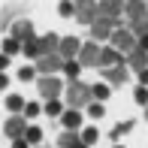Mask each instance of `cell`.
<instances>
[{
  "mask_svg": "<svg viewBox=\"0 0 148 148\" xmlns=\"http://www.w3.org/2000/svg\"><path fill=\"white\" fill-rule=\"evenodd\" d=\"M94 94H91V85L85 82H70V88H66V103H70L73 112H79L82 106H91Z\"/></svg>",
  "mask_w": 148,
  "mask_h": 148,
  "instance_id": "obj_1",
  "label": "cell"
},
{
  "mask_svg": "<svg viewBox=\"0 0 148 148\" xmlns=\"http://www.w3.org/2000/svg\"><path fill=\"white\" fill-rule=\"evenodd\" d=\"M112 49L118 51V55H130L133 49H136V36H133L127 27H118V30H112Z\"/></svg>",
  "mask_w": 148,
  "mask_h": 148,
  "instance_id": "obj_2",
  "label": "cell"
},
{
  "mask_svg": "<svg viewBox=\"0 0 148 148\" xmlns=\"http://www.w3.org/2000/svg\"><path fill=\"white\" fill-rule=\"evenodd\" d=\"M58 70H64V60H60L58 51H49V55L36 58V73H42V76H55Z\"/></svg>",
  "mask_w": 148,
  "mask_h": 148,
  "instance_id": "obj_3",
  "label": "cell"
},
{
  "mask_svg": "<svg viewBox=\"0 0 148 148\" xmlns=\"http://www.w3.org/2000/svg\"><path fill=\"white\" fill-rule=\"evenodd\" d=\"M36 88H39V94L45 97V103L49 100H58V94H60V79H55V76H42V79H36Z\"/></svg>",
  "mask_w": 148,
  "mask_h": 148,
  "instance_id": "obj_4",
  "label": "cell"
},
{
  "mask_svg": "<svg viewBox=\"0 0 148 148\" xmlns=\"http://www.w3.org/2000/svg\"><path fill=\"white\" fill-rule=\"evenodd\" d=\"M79 66H100V45L97 42H85L79 49Z\"/></svg>",
  "mask_w": 148,
  "mask_h": 148,
  "instance_id": "obj_5",
  "label": "cell"
},
{
  "mask_svg": "<svg viewBox=\"0 0 148 148\" xmlns=\"http://www.w3.org/2000/svg\"><path fill=\"white\" fill-rule=\"evenodd\" d=\"M12 39H15V42H33V39H36V33H33V24L27 21V18H18L15 24H12Z\"/></svg>",
  "mask_w": 148,
  "mask_h": 148,
  "instance_id": "obj_6",
  "label": "cell"
},
{
  "mask_svg": "<svg viewBox=\"0 0 148 148\" xmlns=\"http://www.w3.org/2000/svg\"><path fill=\"white\" fill-rule=\"evenodd\" d=\"M24 130H27V121H24L21 115H12L9 121H6V127H3V133H6L9 139H21Z\"/></svg>",
  "mask_w": 148,
  "mask_h": 148,
  "instance_id": "obj_7",
  "label": "cell"
},
{
  "mask_svg": "<svg viewBox=\"0 0 148 148\" xmlns=\"http://www.w3.org/2000/svg\"><path fill=\"white\" fill-rule=\"evenodd\" d=\"M79 49H82V42H79L76 36H66V39H60V45H58V55L60 60H73V58H79Z\"/></svg>",
  "mask_w": 148,
  "mask_h": 148,
  "instance_id": "obj_8",
  "label": "cell"
},
{
  "mask_svg": "<svg viewBox=\"0 0 148 148\" xmlns=\"http://www.w3.org/2000/svg\"><path fill=\"white\" fill-rule=\"evenodd\" d=\"M115 27H118V21H109V18H100V21H94V24H91V33H94V39H109Z\"/></svg>",
  "mask_w": 148,
  "mask_h": 148,
  "instance_id": "obj_9",
  "label": "cell"
},
{
  "mask_svg": "<svg viewBox=\"0 0 148 148\" xmlns=\"http://www.w3.org/2000/svg\"><path fill=\"white\" fill-rule=\"evenodd\" d=\"M121 12H127V18H130L133 24H136V21H145V3H142V0H127Z\"/></svg>",
  "mask_w": 148,
  "mask_h": 148,
  "instance_id": "obj_10",
  "label": "cell"
},
{
  "mask_svg": "<svg viewBox=\"0 0 148 148\" xmlns=\"http://www.w3.org/2000/svg\"><path fill=\"white\" fill-rule=\"evenodd\" d=\"M103 79H106L109 85H118V88H121V85L127 82V66H124V64L109 66V70H103Z\"/></svg>",
  "mask_w": 148,
  "mask_h": 148,
  "instance_id": "obj_11",
  "label": "cell"
},
{
  "mask_svg": "<svg viewBox=\"0 0 148 148\" xmlns=\"http://www.w3.org/2000/svg\"><path fill=\"white\" fill-rule=\"evenodd\" d=\"M121 60H124V55H118L112 45H106V49H100V66L103 70H109V66H118Z\"/></svg>",
  "mask_w": 148,
  "mask_h": 148,
  "instance_id": "obj_12",
  "label": "cell"
},
{
  "mask_svg": "<svg viewBox=\"0 0 148 148\" xmlns=\"http://www.w3.org/2000/svg\"><path fill=\"white\" fill-rule=\"evenodd\" d=\"M127 64H130L136 73L148 70V51H142V49H133V51H130V58H127Z\"/></svg>",
  "mask_w": 148,
  "mask_h": 148,
  "instance_id": "obj_13",
  "label": "cell"
},
{
  "mask_svg": "<svg viewBox=\"0 0 148 148\" xmlns=\"http://www.w3.org/2000/svg\"><path fill=\"white\" fill-rule=\"evenodd\" d=\"M58 145H60V148H88L73 130H64V133H60V136H58Z\"/></svg>",
  "mask_w": 148,
  "mask_h": 148,
  "instance_id": "obj_14",
  "label": "cell"
},
{
  "mask_svg": "<svg viewBox=\"0 0 148 148\" xmlns=\"http://www.w3.org/2000/svg\"><path fill=\"white\" fill-rule=\"evenodd\" d=\"M21 51H24V55H27V58H42V55H49V51H45V45H42V39H33V42H24L21 45Z\"/></svg>",
  "mask_w": 148,
  "mask_h": 148,
  "instance_id": "obj_15",
  "label": "cell"
},
{
  "mask_svg": "<svg viewBox=\"0 0 148 148\" xmlns=\"http://www.w3.org/2000/svg\"><path fill=\"white\" fill-rule=\"evenodd\" d=\"M60 121H64V127H70L73 133H76V127H82V115H79V112H73V109L60 112Z\"/></svg>",
  "mask_w": 148,
  "mask_h": 148,
  "instance_id": "obj_16",
  "label": "cell"
},
{
  "mask_svg": "<svg viewBox=\"0 0 148 148\" xmlns=\"http://www.w3.org/2000/svg\"><path fill=\"white\" fill-rule=\"evenodd\" d=\"M24 103H27V100H21V94H9V97H6V106L12 109V115H21Z\"/></svg>",
  "mask_w": 148,
  "mask_h": 148,
  "instance_id": "obj_17",
  "label": "cell"
},
{
  "mask_svg": "<svg viewBox=\"0 0 148 148\" xmlns=\"http://www.w3.org/2000/svg\"><path fill=\"white\" fill-rule=\"evenodd\" d=\"M21 139H24V142H27V145H36L39 139H42V130H39V127H27Z\"/></svg>",
  "mask_w": 148,
  "mask_h": 148,
  "instance_id": "obj_18",
  "label": "cell"
},
{
  "mask_svg": "<svg viewBox=\"0 0 148 148\" xmlns=\"http://www.w3.org/2000/svg\"><path fill=\"white\" fill-rule=\"evenodd\" d=\"M18 51H21V42H15V39H6V42H3V55L6 58H12V55H18Z\"/></svg>",
  "mask_w": 148,
  "mask_h": 148,
  "instance_id": "obj_19",
  "label": "cell"
},
{
  "mask_svg": "<svg viewBox=\"0 0 148 148\" xmlns=\"http://www.w3.org/2000/svg\"><path fill=\"white\" fill-rule=\"evenodd\" d=\"M133 127H136V124H133V121H124V124L112 127V139H115V142H118V136H124V133H130Z\"/></svg>",
  "mask_w": 148,
  "mask_h": 148,
  "instance_id": "obj_20",
  "label": "cell"
},
{
  "mask_svg": "<svg viewBox=\"0 0 148 148\" xmlns=\"http://www.w3.org/2000/svg\"><path fill=\"white\" fill-rule=\"evenodd\" d=\"M42 45H45V51H58L60 39L55 36V33H45V36H42Z\"/></svg>",
  "mask_w": 148,
  "mask_h": 148,
  "instance_id": "obj_21",
  "label": "cell"
},
{
  "mask_svg": "<svg viewBox=\"0 0 148 148\" xmlns=\"http://www.w3.org/2000/svg\"><path fill=\"white\" fill-rule=\"evenodd\" d=\"M79 70H82V66H79L76 60H64V73H66V76H70V79H73V82H76V76H79Z\"/></svg>",
  "mask_w": 148,
  "mask_h": 148,
  "instance_id": "obj_22",
  "label": "cell"
},
{
  "mask_svg": "<svg viewBox=\"0 0 148 148\" xmlns=\"http://www.w3.org/2000/svg\"><path fill=\"white\" fill-rule=\"evenodd\" d=\"M79 139H82V142H85V145L91 148L94 142H97V127H88V130H85V133H82V136H79Z\"/></svg>",
  "mask_w": 148,
  "mask_h": 148,
  "instance_id": "obj_23",
  "label": "cell"
},
{
  "mask_svg": "<svg viewBox=\"0 0 148 148\" xmlns=\"http://www.w3.org/2000/svg\"><path fill=\"white\" fill-rule=\"evenodd\" d=\"M58 12H60V15H64V18H70V15H76V3H70V0H64V3L58 6Z\"/></svg>",
  "mask_w": 148,
  "mask_h": 148,
  "instance_id": "obj_24",
  "label": "cell"
},
{
  "mask_svg": "<svg viewBox=\"0 0 148 148\" xmlns=\"http://www.w3.org/2000/svg\"><path fill=\"white\" fill-rule=\"evenodd\" d=\"M91 94H94V100H106L109 97V85H94Z\"/></svg>",
  "mask_w": 148,
  "mask_h": 148,
  "instance_id": "obj_25",
  "label": "cell"
},
{
  "mask_svg": "<svg viewBox=\"0 0 148 148\" xmlns=\"http://www.w3.org/2000/svg\"><path fill=\"white\" fill-rule=\"evenodd\" d=\"M60 112H64V106H60L58 100H49V103H45V115H60Z\"/></svg>",
  "mask_w": 148,
  "mask_h": 148,
  "instance_id": "obj_26",
  "label": "cell"
},
{
  "mask_svg": "<svg viewBox=\"0 0 148 148\" xmlns=\"http://www.w3.org/2000/svg\"><path fill=\"white\" fill-rule=\"evenodd\" d=\"M88 115H91V118H103V115H106L103 103H91V106H88Z\"/></svg>",
  "mask_w": 148,
  "mask_h": 148,
  "instance_id": "obj_27",
  "label": "cell"
},
{
  "mask_svg": "<svg viewBox=\"0 0 148 148\" xmlns=\"http://www.w3.org/2000/svg\"><path fill=\"white\" fill-rule=\"evenodd\" d=\"M15 12H18V6H9V9H6L3 15H0V27H6V24L12 21V15H15Z\"/></svg>",
  "mask_w": 148,
  "mask_h": 148,
  "instance_id": "obj_28",
  "label": "cell"
},
{
  "mask_svg": "<svg viewBox=\"0 0 148 148\" xmlns=\"http://www.w3.org/2000/svg\"><path fill=\"white\" fill-rule=\"evenodd\" d=\"M39 115V106L36 103H24V118H36Z\"/></svg>",
  "mask_w": 148,
  "mask_h": 148,
  "instance_id": "obj_29",
  "label": "cell"
},
{
  "mask_svg": "<svg viewBox=\"0 0 148 148\" xmlns=\"http://www.w3.org/2000/svg\"><path fill=\"white\" fill-rule=\"evenodd\" d=\"M136 103H148V88H142V85L136 88Z\"/></svg>",
  "mask_w": 148,
  "mask_h": 148,
  "instance_id": "obj_30",
  "label": "cell"
},
{
  "mask_svg": "<svg viewBox=\"0 0 148 148\" xmlns=\"http://www.w3.org/2000/svg\"><path fill=\"white\" fill-rule=\"evenodd\" d=\"M33 76H36V70H33V66H24V70L18 73V79H21V82H24V79H33Z\"/></svg>",
  "mask_w": 148,
  "mask_h": 148,
  "instance_id": "obj_31",
  "label": "cell"
},
{
  "mask_svg": "<svg viewBox=\"0 0 148 148\" xmlns=\"http://www.w3.org/2000/svg\"><path fill=\"white\" fill-rule=\"evenodd\" d=\"M136 49H142V51H148V36H139V39H136Z\"/></svg>",
  "mask_w": 148,
  "mask_h": 148,
  "instance_id": "obj_32",
  "label": "cell"
},
{
  "mask_svg": "<svg viewBox=\"0 0 148 148\" xmlns=\"http://www.w3.org/2000/svg\"><path fill=\"white\" fill-rule=\"evenodd\" d=\"M12 148H30V145L24 142V139H12Z\"/></svg>",
  "mask_w": 148,
  "mask_h": 148,
  "instance_id": "obj_33",
  "label": "cell"
},
{
  "mask_svg": "<svg viewBox=\"0 0 148 148\" xmlns=\"http://www.w3.org/2000/svg\"><path fill=\"white\" fill-rule=\"evenodd\" d=\"M6 66H9V58H6V55H0V73H3Z\"/></svg>",
  "mask_w": 148,
  "mask_h": 148,
  "instance_id": "obj_34",
  "label": "cell"
},
{
  "mask_svg": "<svg viewBox=\"0 0 148 148\" xmlns=\"http://www.w3.org/2000/svg\"><path fill=\"white\" fill-rule=\"evenodd\" d=\"M139 79H142V88H148V70H142V73H139Z\"/></svg>",
  "mask_w": 148,
  "mask_h": 148,
  "instance_id": "obj_35",
  "label": "cell"
},
{
  "mask_svg": "<svg viewBox=\"0 0 148 148\" xmlns=\"http://www.w3.org/2000/svg\"><path fill=\"white\" fill-rule=\"evenodd\" d=\"M6 85H9V79H6V76H3V73H0V91H3V88H6Z\"/></svg>",
  "mask_w": 148,
  "mask_h": 148,
  "instance_id": "obj_36",
  "label": "cell"
},
{
  "mask_svg": "<svg viewBox=\"0 0 148 148\" xmlns=\"http://www.w3.org/2000/svg\"><path fill=\"white\" fill-rule=\"evenodd\" d=\"M145 21H148V3H145Z\"/></svg>",
  "mask_w": 148,
  "mask_h": 148,
  "instance_id": "obj_37",
  "label": "cell"
},
{
  "mask_svg": "<svg viewBox=\"0 0 148 148\" xmlns=\"http://www.w3.org/2000/svg\"><path fill=\"white\" fill-rule=\"evenodd\" d=\"M115 148H124V145H115Z\"/></svg>",
  "mask_w": 148,
  "mask_h": 148,
  "instance_id": "obj_38",
  "label": "cell"
},
{
  "mask_svg": "<svg viewBox=\"0 0 148 148\" xmlns=\"http://www.w3.org/2000/svg\"><path fill=\"white\" fill-rule=\"evenodd\" d=\"M145 118H148V109H145Z\"/></svg>",
  "mask_w": 148,
  "mask_h": 148,
  "instance_id": "obj_39",
  "label": "cell"
}]
</instances>
